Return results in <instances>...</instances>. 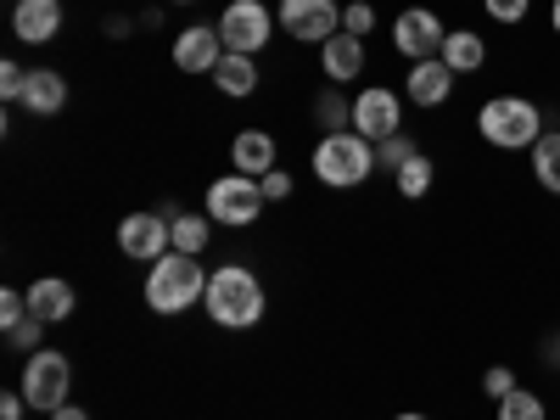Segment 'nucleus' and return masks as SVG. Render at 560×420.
Returning <instances> with one entry per match:
<instances>
[{"label": "nucleus", "mask_w": 560, "mask_h": 420, "mask_svg": "<svg viewBox=\"0 0 560 420\" xmlns=\"http://www.w3.org/2000/svg\"><path fill=\"white\" fill-rule=\"evenodd\" d=\"M208 319L224 325V331H253L264 319V287L247 264H219L208 275V298H202Z\"/></svg>", "instance_id": "1"}, {"label": "nucleus", "mask_w": 560, "mask_h": 420, "mask_svg": "<svg viewBox=\"0 0 560 420\" xmlns=\"http://www.w3.org/2000/svg\"><path fill=\"white\" fill-rule=\"evenodd\" d=\"M477 135L499 152H533L544 140V113L527 96H488L477 107Z\"/></svg>", "instance_id": "2"}, {"label": "nucleus", "mask_w": 560, "mask_h": 420, "mask_svg": "<svg viewBox=\"0 0 560 420\" xmlns=\"http://www.w3.org/2000/svg\"><path fill=\"white\" fill-rule=\"evenodd\" d=\"M314 174H319V185H331V191H353V185H364L370 174H376V140H364L359 129L319 135Z\"/></svg>", "instance_id": "3"}, {"label": "nucleus", "mask_w": 560, "mask_h": 420, "mask_svg": "<svg viewBox=\"0 0 560 420\" xmlns=\"http://www.w3.org/2000/svg\"><path fill=\"white\" fill-rule=\"evenodd\" d=\"M208 298V275L191 253H163L147 275V308L152 314H185Z\"/></svg>", "instance_id": "4"}, {"label": "nucleus", "mask_w": 560, "mask_h": 420, "mask_svg": "<svg viewBox=\"0 0 560 420\" xmlns=\"http://www.w3.org/2000/svg\"><path fill=\"white\" fill-rule=\"evenodd\" d=\"M68 387H73V364H68V353L39 348V353L23 359V398H28V409L57 415V409L68 404Z\"/></svg>", "instance_id": "5"}, {"label": "nucleus", "mask_w": 560, "mask_h": 420, "mask_svg": "<svg viewBox=\"0 0 560 420\" xmlns=\"http://www.w3.org/2000/svg\"><path fill=\"white\" fill-rule=\"evenodd\" d=\"M264 208H269V197H264V185H258L253 174H219V179L208 185V213H213V224L242 230V224H253Z\"/></svg>", "instance_id": "6"}, {"label": "nucleus", "mask_w": 560, "mask_h": 420, "mask_svg": "<svg viewBox=\"0 0 560 420\" xmlns=\"http://www.w3.org/2000/svg\"><path fill=\"white\" fill-rule=\"evenodd\" d=\"M275 34V18L264 0H230L224 18H219V39H224V51H242V57H258L264 45Z\"/></svg>", "instance_id": "7"}, {"label": "nucleus", "mask_w": 560, "mask_h": 420, "mask_svg": "<svg viewBox=\"0 0 560 420\" xmlns=\"http://www.w3.org/2000/svg\"><path fill=\"white\" fill-rule=\"evenodd\" d=\"M443 39H448V28H443V18L432 7H409V12L393 18V45H398V57H409V62L443 57Z\"/></svg>", "instance_id": "8"}, {"label": "nucleus", "mask_w": 560, "mask_h": 420, "mask_svg": "<svg viewBox=\"0 0 560 420\" xmlns=\"http://www.w3.org/2000/svg\"><path fill=\"white\" fill-rule=\"evenodd\" d=\"M280 28L303 45H325L331 34H342V7L337 0H280Z\"/></svg>", "instance_id": "9"}, {"label": "nucleus", "mask_w": 560, "mask_h": 420, "mask_svg": "<svg viewBox=\"0 0 560 420\" xmlns=\"http://www.w3.org/2000/svg\"><path fill=\"white\" fill-rule=\"evenodd\" d=\"M353 129L364 135V140H393L398 129H404V102L393 96L387 84H370V90H359L353 96Z\"/></svg>", "instance_id": "10"}, {"label": "nucleus", "mask_w": 560, "mask_h": 420, "mask_svg": "<svg viewBox=\"0 0 560 420\" xmlns=\"http://www.w3.org/2000/svg\"><path fill=\"white\" fill-rule=\"evenodd\" d=\"M118 253H124V258H140V264H158L163 253H174L168 219H163V213H124V224H118Z\"/></svg>", "instance_id": "11"}, {"label": "nucleus", "mask_w": 560, "mask_h": 420, "mask_svg": "<svg viewBox=\"0 0 560 420\" xmlns=\"http://www.w3.org/2000/svg\"><path fill=\"white\" fill-rule=\"evenodd\" d=\"M454 84H459V73H454L443 57L409 62V73H404V102H415V107H443V102L454 96Z\"/></svg>", "instance_id": "12"}, {"label": "nucleus", "mask_w": 560, "mask_h": 420, "mask_svg": "<svg viewBox=\"0 0 560 420\" xmlns=\"http://www.w3.org/2000/svg\"><path fill=\"white\" fill-rule=\"evenodd\" d=\"M219 62H224V39H219V28L197 23V28H185V34L174 39V68H179V73H213Z\"/></svg>", "instance_id": "13"}, {"label": "nucleus", "mask_w": 560, "mask_h": 420, "mask_svg": "<svg viewBox=\"0 0 560 420\" xmlns=\"http://www.w3.org/2000/svg\"><path fill=\"white\" fill-rule=\"evenodd\" d=\"M12 34L23 45H51L62 34V0H18L12 7Z\"/></svg>", "instance_id": "14"}, {"label": "nucleus", "mask_w": 560, "mask_h": 420, "mask_svg": "<svg viewBox=\"0 0 560 420\" xmlns=\"http://www.w3.org/2000/svg\"><path fill=\"white\" fill-rule=\"evenodd\" d=\"M319 68H325V79H331L337 90H348L359 73H364V39L359 34H331V39H325L319 45Z\"/></svg>", "instance_id": "15"}, {"label": "nucleus", "mask_w": 560, "mask_h": 420, "mask_svg": "<svg viewBox=\"0 0 560 420\" xmlns=\"http://www.w3.org/2000/svg\"><path fill=\"white\" fill-rule=\"evenodd\" d=\"M73 287L62 275H45V280H34L28 287V314L34 319H45V325H62V319H73Z\"/></svg>", "instance_id": "16"}, {"label": "nucleus", "mask_w": 560, "mask_h": 420, "mask_svg": "<svg viewBox=\"0 0 560 420\" xmlns=\"http://www.w3.org/2000/svg\"><path fill=\"white\" fill-rule=\"evenodd\" d=\"M23 107L34 118H51L68 107V79L57 68H28V90H23Z\"/></svg>", "instance_id": "17"}, {"label": "nucleus", "mask_w": 560, "mask_h": 420, "mask_svg": "<svg viewBox=\"0 0 560 420\" xmlns=\"http://www.w3.org/2000/svg\"><path fill=\"white\" fill-rule=\"evenodd\" d=\"M230 163H236V174L264 179V174L275 168V135H264V129H242L236 140H230Z\"/></svg>", "instance_id": "18"}, {"label": "nucleus", "mask_w": 560, "mask_h": 420, "mask_svg": "<svg viewBox=\"0 0 560 420\" xmlns=\"http://www.w3.org/2000/svg\"><path fill=\"white\" fill-rule=\"evenodd\" d=\"M443 62H448L459 79H465V73H482V68H488V39H482L477 28H448Z\"/></svg>", "instance_id": "19"}, {"label": "nucleus", "mask_w": 560, "mask_h": 420, "mask_svg": "<svg viewBox=\"0 0 560 420\" xmlns=\"http://www.w3.org/2000/svg\"><path fill=\"white\" fill-rule=\"evenodd\" d=\"M213 84L224 90V96H253L258 90V57H242V51H224V62L213 68Z\"/></svg>", "instance_id": "20"}, {"label": "nucleus", "mask_w": 560, "mask_h": 420, "mask_svg": "<svg viewBox=\"0 0 560 420\" xmlns=\"http://www.w3.org/2000/svg\"><path fill=\"white\" fill-rule=\"evenodd\" d=\"M432 179H438V163H432L427 152H420V158H409V163L393 174L398 197H409V202H420V197H427V191H432Z\"/></svg>", "instance_id": "21"}, {"label": "nucleus", "mask_w": 560, "mask_h": 420, "mask_svg": "<svg viewBox=\"0 0 560 420\" xmlns=\"http://www.w3.org/2000/svg\"><path fill=\"white\" fill-rule=\"evenodd\" d=\"M208 219L202 213H174L168 219V236H174V253H191V258H202V247H208Z\"/></svg>", "instance_id": "22"}, {"label": "nucleus", "mask_w": 560, "mask_h": 420, "mask_svg": "<svg viewBox=\"0 0 560 420\" xmlns=\"http://www.w3.org/2000/svg\"><path fill=\"white\" fill-rule=\"evenodd\" d=\"M533 174H538L544 191L560 197V129H544V140L533 147Z\"/></svg>", "instance_id": "23"}, {"label": "nucleus", "mask_w": 560, "mask_h": 420, "mask_svg": "<svg viewBox=\"0 0 560 420\" xmlns=\"http://www.w3.org/2000/svg\"><path fill=\"white\" fill-rule=\"evenodd\" d=\"M499 420H549V409H544L538 393L516 387V393H504V398H499Z\"/></svg>", "instance_id": "24"}, {"label": "nucleus", "mask_w": 560, "mask_h": 420, "mask_svg": "<svg viewBox=\"0 0 560 420\" xmlns=\"http://www.w3.org/2000/svg\"><path fill=\"white\" fill-rule=\"evenodd\" d=\"M314 118L325 124V135H337V129H348V124H353V107L342 102V90H337V84H331V90H325V96L314 102Z\"/></svg>", "instance_id": "25"}, {"label": "nucleus", "mask_w": 560, "mask_h": 420, "mask_svg": "<svg viewBox=\"0 0 560 420\" xmlns=\"http://www.w3.org/2000/svg\"><path fill=\"white\" fill-rule=\"evenodd\" d=\"M409 158H420V147H415V135H393V140H382V147H376V168H387V174H398Z\"/></svg>", "instance_id": "26"}, {"label": "nucleus", "mask_w": 560, "mask_h": 420, "mask_svg": "<svg viewBox=\"0 0 560 420\" xmlns=\"http://www.w3.org/2000/svg\"><path fill=\"white\" fill-rule=\"evenodd\" d=\"M39 331H45V319L23 314V319H18V325H7V331H0V337H7V348H18V353L28 359V353H39Z\"/></svg>", "instance_id": "27"}, {"label": "nucleus", "mask_w": 560, "mask_h": 420, "mask_svg": "<svg viewBox=\"0 0 560 420\" xmlns=\"http://www.w3.org/2000/svg\"><path fill=\"white\" fill-rule=\"evenodd\" d=\"M516 387H522V382H516V370H510V364H493V370H482V393H488L493 404H499L504 393H516Z\"/></svg>", "instance_id": "28"}, {"label": "nucleus", "mask_w": 560, "mask_h": 420, "mask_svg": "<svg viewBox=\"0 0 560 420\" xmlns=\"http://www.w3.org/2000/svg\"><path fill=\"white\" fill-rule=\"evenodd\" d=\"M482 12H488L493 23H527L533 0H482Z\"/></svg>", "instance_id": "29"}, {"label": "nucleus", "mask_w": 560, "mask_h": 420, "mask_svg": "<svg viewBox=\"0 0 560 420\" xmlns=\"http://www.w3.org/2000/svg\"><path fill=\"white\" fill-rule=\"evenodd\" d=\"M342 28L364 39L370 28H376V7H370V0H348V12H342Z\"/></svg>", "instance_id": "30"}, {"label": "nucleus", "mask_w": 560, "mask_h": 420, "mask_svg": "<svg viewBox=\"0 0 560 420\" xmlns=\"http://www.w3.org/2000/svg\"><path fill=\"white\" fill-rule=\"evenodd\" d=\"M23 90H28V68L0 62V96H7V102H23Z\"/></svg>", "instance_id": "31"}, {"label": "nucleus", "mask_w": 560, "mask_h": 420, "mask_svg": "<svg viewBox=\"0 0 560 420\" xmlns=\"http://www.w3.org/2000/svg\"><path fill=\"white\" fill-rule=\"evenodd\" d=\"M258 185H264V197H269V202H287V197H292V179L280 174V168H269V174H264Z\"/></svg>", "instance_id": "32"}, {"label": "nucleus", "mask_w": 560, "mask_h": 420, "mask_svg": "<svg viewBox=\"0 0 560 420\" xmlns=\"http://www.w3.org/2000/svg\"><path fill=\"white\" fill-rule=\"evenodd\" d=\"M28 415V398H23V387L18 393H0V420H23Z\"/></svg>", "instance_id": "33"}, {"label": "nucleus", "mask_w": 560, "mask_h": 420, "mask_svg": "<svg viewBox=\"0 0 560 420\" xmlns=\"http://www.w3.org/2000/svg\"><path fill=\"white\" fill-rule=\"evenodd\" d=\"M544 364H549V370H560V337H549V348H544Z\"/></svg>", "instance_id": "34"}, {"label": "nucleus", "mask_w": 560, "mask_h": 420, "mask_svg": "<svg viewBox=\"0 0 560 420\" xmlns=\"http://www.w3.org/2000/svg\"><path fill=\"white\" fill-rule=\"evenodd\" d=\"M51 420H90V415H84V409H79V404H62V409H57V415H51Z\"/></svg>", "instance_id": "35"}, {"label": "nucleus", "mask_w": 560, "mask_h": 420, "mask_svg": "<svg viewBox=\"0 0 560 420\" xmlns=\"http://www.w3.org/2000/svg\"><path fill=\"white\" fill-rule=\"evenodd\" d=\"M549 28L560 34V0H555V7H549Z\"/></svg>", "instance_id": "36"}, {"label": "nucleus", "mask_w": 560, "mask_h": 420, "mask_svg": "<svg viewBox=\"0 0 560 420\" xmlns=\"http://www.w3.org/2000/svg\"><path fill=\"white\" fill-rule=\"evenodd\" d=\"M393 420H427V415H415V409H409V415H393Z\"/></svg>", "instance_id": "37"}, {"label": "nucleus", "mask_w": 560, "mask_h": 420, "mask_svg": "<svg viewBox=\"0 0 560 420\" xmlns=\"http://www.w3.org/2000/svg\"><path fill=\"white\" fill-rule=\"evenodd\" d=\"M174 7H191V0H174Z\"/></svg>", "instance_id": "38"}]
</instances>
